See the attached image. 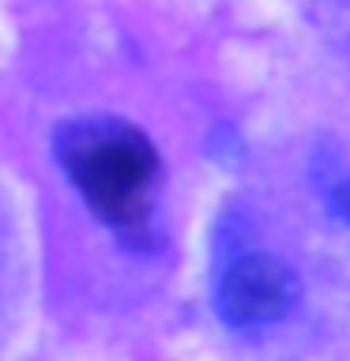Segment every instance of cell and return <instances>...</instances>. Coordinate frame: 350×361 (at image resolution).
<instances>
[{"mask_svg": "<svg viewBox=\"0 0 350 361\" xmlns=\"http://www.w3.org/2000/svg\"><path fill=\"white\" fill-rule=\"evenodd\" d=\"M53 154L83 203L121 241L151 237L162 162L147 135L121 117H76L53 132Z\"/></svg>", "mask_w": 350, "mask_h": 361, "instance_id": "1", "label": "cell"}, {"mask_svg": "<svg viewBox=\"0 0 350 361\" xmlns=\"http://www.w3.org/2000/svg\"><path fill=\"white\" fill-rule=\"evenodd\" d=\"M301 298V282L290 264L267 252L237 256L219 279V316L230 327L253 331L286 320Z\"/></svg>", "mask_w": 350, "mask_h": 361, "instance_id": "2", "label": "cell"}, {"mask_svg": "<svg viewBox=\"0 0 350 361\" xmlns=\"http://www.w3.org/2000/svg\"><path fill=\"white\" fill-rule=\"evenodd\" d=\"M316 185H320V192H324V203L350 226V166L324 162L320 169H316Z\"/></svg>", "mask_w": 350, "mask_h": 361, "instance_id": "3", "label": "cell"}]
</instances>
